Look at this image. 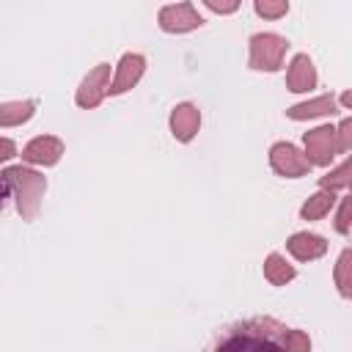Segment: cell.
I'll list each match as a JSON object with an SVG mask.
<instances>
[{
  "label": "cell",
  "mask_w": 352,
  "mask_h": 352,
  "mask_svg": "<svg viewBox=\"0 0 352 352\" xmlns=\"http://www.w3.org/2000/svg\"><path fill=\"white\" fill-rule=\"evenodd\" d=\"M11 192V187H8V182H6V176L0 173V209H3V201H6V195Z\"/></svg>",
  "instance_id": "cell-25"
},
{
  "label": "cell",
  "mask_w": 352,
  "mask_h": 352,
  "mask_svg": "<svg viewBox=\"0 0 352 352\" xmlns=\"http://www.w3.org/2000/svg\"><path fill=\"white\" fill-rule=\"evenodd\" d=\"M319 184L327 190H346L349 187V160H344L338 168H333L327 176H322Z\"/></svg>",
  "instance_id": "cell-20"
},
{
  "label": "cell",
  "mask_w": 352,
  "mask_h": 352,
  "mask_svg": "<svg viewBox=\"0 0 352 352\" xmlns=\"http://www.w3.org/2000/svg\"><path fill=\"white\" fill-rule=\"evenodd\" d=\"M297 270L280 256V253H270L264 258V278L272 283V286H286L289 280H294Z\"/></svg>",
  "instance_id": "cell-16"
},
{
  "label": "cell",
  "mask_w": 352,
  "mask_h": 352,
  "mask_svg": "<svg viewBox=\"0 0 352 352\" xmlns=\"http://www.w3.org/2000/svg\"><path fill=\"white\" fill-rule=\"evenodd\" d=\"M349 209H352V204H349V198H344L338 206V214H336V231L344 236L349 234Z\"/></svg>",
  "instance_id": "cell-23"
},
{
  "label": "cell",
  "mask_w": 352,
  "mask_h": 352,
  "mask_svg": "<svg viewBox=\"0 0 352 352\" xmlns=\"http://www.w3.org/2000/svg\"><path fill=\"white\" fill-rule=\"evenodd\" d=\"M289 50V41L278 33H253L250 36V55L248 66L253 72H278L283 66V55Z\"/></svg>",
  "instance_id": "cell-3"
},
{
  "label": "cell",
  "mask_w": 352,
  "mask_h": 352,
  "mask_svg": "<svg viewBox=\"0 0 352 352\" xmlns=\"http://www.w3.org/2000/svg\"><path fill=\"white\" fill-rule=\"evenodd\" d=\"M338 113V99L330 96V94H322L316 99H308V102H300V104H292L286 110V116L292 121H305V118H319V116H333Z\"/></svg>",
  "instance_id": "cell-13"
},
{
  "label": "cell",
  "mask_w": 352,
  "mask_h": 352,
  "mask_svg": "<svg viewBox=\"0 0 352 352\" xmlns=\"http://www.w3.org/2000/svg\"><path fill=\"white\" fill-rule=\"evenodd\" d=\"M286 327L278 319L256 316L231 327L228 338L217 341L220 349H280V333Z\"/></svg>",
  "instance_id": "cell-1"
},
{
  "label": "cell",
  "mask_w": 352,
  "mask_h": 352,
  "mask_svg": "<svg viewBox=\"0 0 352 352\" xmlns=\"http://www.w3.org/2000/svg\"><path fill=\"white\" fill-rule=\"evenodd\" d=\"M11 157H16V143L11 138H0V165L8 162Z\"/></svg>",
  "instance_id": "cell-24"
},
{
  "label": "cell",
  "mask_w": 352,
  "mask_h": 352,
  "mask_svg": "<svg viewBox=\"0 0 352 352\" xmlns=\"http://www.w3.org/2000/svg\"><path fill=\"white\" fill-rule=\"evenodd\" d=\"M157 25L165 33H190V30H198L204 25V16L198 14V8L192 3L182 0V3H170V6L160 8Z\"/></svg>",
  "instance_id": "cell-5"
},
{
  "label": "cell",
  "mask_w": 352,
  "mask_h": 352,
  "mask_svg": "<svg viewBox=\"0 0 352 352\" xmlns=\"http://www.w3.org/2000/svg\"><path fill=\"white\" fill-rule=\"evenodd\" d=\"M8 187L14 190V198H16V212L22 214V220L33 223L38 217V209H41V198H44V190H47V179L28 168V165H11L3 170Z\"/></svg>",
  "instance_id": "cell-2"
},
{
  "label": "cell",
  "mask_w": 352,
  "mask_h": 352,
  "mask_svg": "<svg viewBox=\"0 0 352 352\" xmlns=\"http://www.w3.org/2000/svg\"><path fill=\"white\" fill-rule=\"evenodd\" d=\"M143 72H146V58H143L140 52H124L121 60H118V66H116V74H113V80H110L107 94H110V96L126 94L129 88H135V85L140 82Z\"/></svg>",
  "instance_id": "cell-8"
},
{
  "label": "cell",
  "mask_w": 352,
  "mask_h": 352,
  "mask_svg": "<svg viewBox=\"0 0 352 352\" xmlns=\"http://www.w3.org/2000/svg\"><path fill=\"white\" fill-rule=\"evenodd\" d=\"M270 165H272V170H275L278 176H283V179L308 176L311 168H314V165L305 160V154H302L294 143H286V140L272 143V148H270Z\"/></svg>",
  "instance_id": "cell-4"
},
{
  "label": "cell",
  "mask_w": 352,
  "mask_h": 352,
  "mask_svg": "<svg viewBox=\"0 0 352 352\" xmlns=\"http://www.w3.org/2000/svg\"><path fill=\"white\" fill-rule=\"evenodd\" d=\"M209 11H214V14H220V16H228V14H234V11H239V6H242V0H201Z\"/></svg>",
  "instance_id": "cell-22"
},
{
  "label": "cell",
  "mask_w": 352,
  "mask_h": 352,
  "mask_svg": "<svg viewBox=\"0 0 352 352\" xmlns=\"http://www.w3.org/2000/svg\"><path fill=\"white\" fill-rule=\"evenodd\" d=\"M349 143H352V121H349V118H341V124L336 126V146H338V154H346V151H349Z\"/></svg>",
  "instance_id": "cell-21"
},
{
  "label": "cell",
  "mask_w": 352,
  "mask_h": 352,
  "mask_svg": "<svg viewBox=\"0 0 352 352\" xmlns=\"http://www.w3.org/2000/svg\"><path fill=\"white\" fill-rule=\"evenodd\" d=\"M286 250L297 258V261H316L327 253V242L324 236L319 234H311V231H297L286 239Z\"/></svg>",
  "instance_id": "cell-12"
},
{
  "label": "cell",
  "mask_w": 352,
  "mask_h": 352,
  "mask_svg": "<svg viewBox=\"0 0 352 352\" xmlns=\"http://www.w3.org/2000/svg\"><path fill=\"white\" fill-rule=\"evenodd\" d=\"M63 140L55 138V135H38L33 138L25 148H22V160L30 162V165H41V168H50L55 165L60 157H63Z\"/></svg>",
  "instance_id": "cell-9"
},
{
  "label": "cell",
  "mask_w": 352,
  "mask_h": 352,
  "mask_svg": "<svg viewBox=\"0 0 352 352\" xmlns=\"http://www.w3.org/2000/svg\"><path fill=\"white\" fill-rule=\"evenodd\" d=\"M33 116H36V102L33 99L0 102V126H22Z\"/></svg>",
  "instance_id": "cell-14"
},
{
  "label": "cell",
  "mask_w": 352,
  "mask_h": 352,
  "mask_svg": "<svg viewBox=\"0 0 352 352\" xmlns=\"http://www.w3.org/2000/svg\"><path fill=\"white\" fill-rule=\"evenodd\" d=\"M352 250L349 248H344L341 250V256H338V261H336V286H338V294L344 297V300H349L352 297Z\"/></svg>",
  "instance_id": "cell-17"
},
{
  "label": "cell",
  "mask_w": 352,
  "mask_h": 352,
  "mask_svg": "<svg viewBox=\"0 0 352 352\" xmlns=\"http://www.w3.org/2000/svg\"><path fill=\"white\" fill-rule=\"evenodd\" d=\"M338 102H341L344 107H349V102H352V96H349V94H341V99H338Z\"/></svg>",
  "instance_id": "cell-26"
},
{
  "label": "cell",
  "mask_w": 352,
  "mask_h": 352,
  "mask_svg": "<svg viewBox=\"0 0 352 352\" xmlns=\"http://www.w3.org/2000/svg\"><path fill=\"white\" fill-rule=\"evenodd\" d=\"M107 88H110V63H96L80 82L77 94H74V102L77 107L82 110H94L104 96H107Z\"/></svg>",
  "instance_id": "cell-7"
},
{
  "label": "cell",
  "mask_w": 352,
  "mask_h": 352,
  "mask_svg": "<svg viewBox=\"0 0 352 352\" xmlns=\"http://www.w3.org/2000/svg\"><path fill=\"white\" fill-rule=\"evenodd\" d=\"M333 206H336V190L322 187L319 192H314V195L300 206V217H302V220H322Z\"/></svg>",
  "instance_id": "cell-15"
},
{
  "label": "cell",
  "mask_w": 352,
  "mask_h": 352,
  "mask_svg": "<svg viewBox=\"0 0 352 352\" xmlns=\"http://www.w3.org/2000/svg\"><path fill=\"white\" fill-rule=\"evenodd\" d=\"M168 124H170V135L179 143H190L201 129V110L192 102H182V104H176L170 110Z\"/></svg>",
  "instance_id": "cell-10"
},
{
  "label": "cell",
  "mask_w": 352,
  "mask_h": 352,
  "mask_svg": "<svg viewBox=\"0 0 352 352\" xmlns=\"http://www.w3.org/2000/svg\"><path fill=\"white\" fill-rule=\"evenodd\" d=\"M253 11L261 19H280L289 14V0H253Z\"/></svg>",
  "instance_id": "cell-18"
},
{
  "label": "cell",
  "mask_w": 352,
  "mask_h": 352,
  "mask_svg": "<svg viewBox=\"0 0 352 352\" xmlns=\"http://www.w3.org/2000/svg\"><path fill=\"white\" fill-rule=\"evenodd\" d=\"M302 143H305V160L311 165H330L338 154V146H336V126L330 124H322L316 129H308L302 135Z\"/></svg>",
  "instance_id": "cell-6"
},
{
  "label": "cell",
  "mask_w": 352,
  "mask_h": 352,
  "mask_svg": "<svg viewBox=\"0 0 352 352\" xmlns=\"http://www.w3.org/2000/svg\"><path fill=\"white\" fill-rule=\"evenodd\" d=\"M280 349H286V352H308V349H311V338H308L302 330L286 327V330L280 333Z\"/></svg>",
  "instance_id": "cell-19"
},
{
  "label": "cell",
  "mask_w": 352,
  "mask_h": 352,
  "mask_svg": "<svg viewBox=\"0 0 352 352\" xmlns=\"http://www.w3.org/2000/svg\"><path fill=\"white\" fill-rule=\"evenodd\" d=\"M319 77H316V66L305 52H297L286 69V88L292 94H305L311 88H316Z\"/></svg>",
  "instance_id": "cell-11"
}]
</instances>
